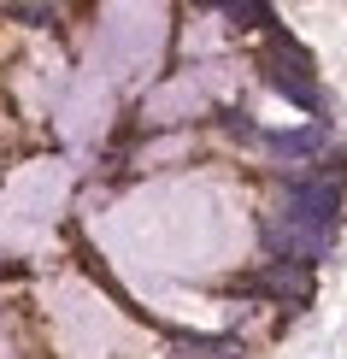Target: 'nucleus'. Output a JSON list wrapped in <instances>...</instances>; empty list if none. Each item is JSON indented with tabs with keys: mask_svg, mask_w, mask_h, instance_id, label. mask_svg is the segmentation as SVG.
Returning a JSON list of instances; mask_svg holds the SVG:
<instances>
[{
	"mask_svg": "<svg viewBox=\"0 0 347 359\" xmlns=\"http://www.w3.org/2000/svg\"><path fill=\"white\" fill-rule=\"evenodd\" d=\"M336 212H341V183L336 177H306L289 189L277 224H289L300 236H336Z\"/></svg>",
	"mask_w": 347,
	"mask_h": 359,
	"instance_id": "nucleus-1",
	"label": "nucleus"
},
{
	"mask_svg": "<svg viewBox=\"0 0 347 359\" xmlns=\"http://www.w3.org/2000/svg\"><path fill=\"white\" fill-rule=\"evenodd\" d=\"M265 83L277 88L283 100H294V107H306V112H324V95H318V83H312V59L306 48H294L289 36H271V53H265Z\"/></svg>",
	"mask_w": 347,
	"mask_h": 359,
	"instance_id": "nucleus-2",
	"label": "nucleus"
},
{
	"mask_svg": "<svg viewBox=\"0 0 347 359\" xmlns=\"http://www.w3.org/2000/svg\"><path fill=\"white\" fill-rule=\"evenodd\" d=\"M247 289L283 294V301H306V294H312V277H306V265H283V259H271L259 277H247Z\"/></svg>",
	"mask_w": 347,
	"mask_h": 359,
	"instance_id": "nucleus-3",
	"label": "nucleus"
},
{
	"mask_svg": "<svg viewBox=\"0 0 347 359\" xmlns=\"http://www.w3.org/2000/svg\"><path fill=\"white\" fill-rule=\"evenodd\" d=\"M259 142L271 147V154H283V159H306V154H318V147H324V124H306V130H259Z\"/></svg>",
	"mask_w": 347,
	"mask_h": 359,
	"instance_id": "nucleus-4",
	"label": "nucleus"
}]
</instances>
